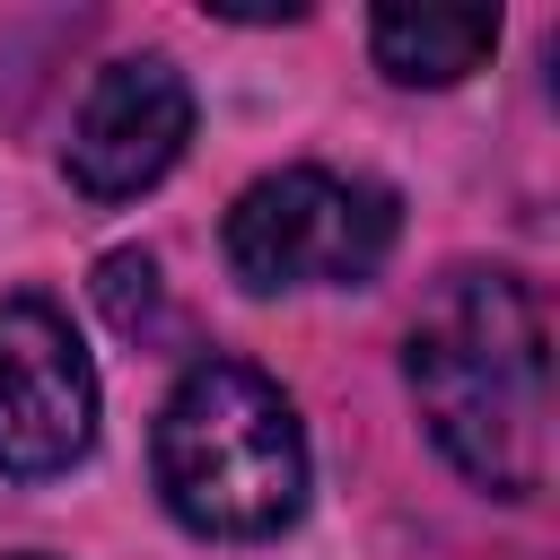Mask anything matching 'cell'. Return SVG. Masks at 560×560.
<instances>
[{"instance_id": "2", "label": "cell", "mask_w": 560, "mask_h": 560, "mask_svg": "<svg viewBox=\"0 0 560 560\" xmlns=\"http://www.w3.org/2000/svg\"><path fill=\"white\" fill-rule=\"evenodd\" d=\"M158 490L192 534L262 542L306 508V429L245 359H192L158 411Z\"/></svg>"}, {"instance_id": "5", "label": "cell", "mask_w": 560, "mask_h": 560, "mask_svg": "<svg viewBox=\"0 0 560 560\" xmlns=\"http://www.w3.org/2000/svg\"><path fill=\"white\" fill-rule=\"evenodd\" d=\"M192 140V88L175 61L140 52V61H105L96 88L79 96V122H70V184L88 201H131L149 192Z\"/></svg>"}, {"instance_id": "1", "label": "cell", "mask_w": 560, "mask_h": 560, "mask_svg": "<svg viewBox=\"0 0 560 560\" xmlns=\"http://www.w3.org/2000/svg\"><path fill=\"white\" fill-rule=\"evenodd\" d=\"M411 394L446 464L499 499H534L551 481V332L525 280L455 271L411 324Z\"/></svg>"}, {"instance_id": "3", "label": "cell", "mask_w": 560, "mask_h": 560, "mask_svg": "<svg viewBox=\"0 0 560 560\" xmlns=\"http://www.w3.org/2000/svg\"><path fill=\"white\" fill-rule=\"evenodd\" d=\"M394 192L368 175H324V166H280L236 192L228 210V271L245 289H359L394 254Z\"/></svg>"}, {"instance_id": "7", "label": "cell", "mask_w": 560, "mask_h": 560, "mask_svg": "<svg viewBox=\"0 0 560 560\" xmlns=\"http://www.w3.org/2000/svg\"><path fill=\"white\" fill-rule=\"evenodd\" d=\"M96 298H105V315H114V332H149L158 324V262L149 254H105L96 262Z\"/></svg>"}, {"instance_id": "4", "label": "cell", "mask_w": 560, "mask_h": 560, "mask_svg": "<svg viewBox=\"0 0 560 560\" xmlns=\"http://www.w3.org/2000/svg\"><path fill=\"white\" fill-rule=\"evenodd\" d=\"M96 438V368L52 298H0V472H70Z\"/></svg>"}, {"instance_id": "6", "label": "cell", "mask_w": 560, "mask_h": 560, "mask_svg": "<svg viewBox=\"0 0 560 560\" xmlns=\"http://www.w3.org/2000/svg\"><path fill=\"white\" fill-rule=\"evenodd\" d=\"M368 44H376L385 79H402V88H455L499 44V9H376Z\"/></svg>"}]
</instances>
